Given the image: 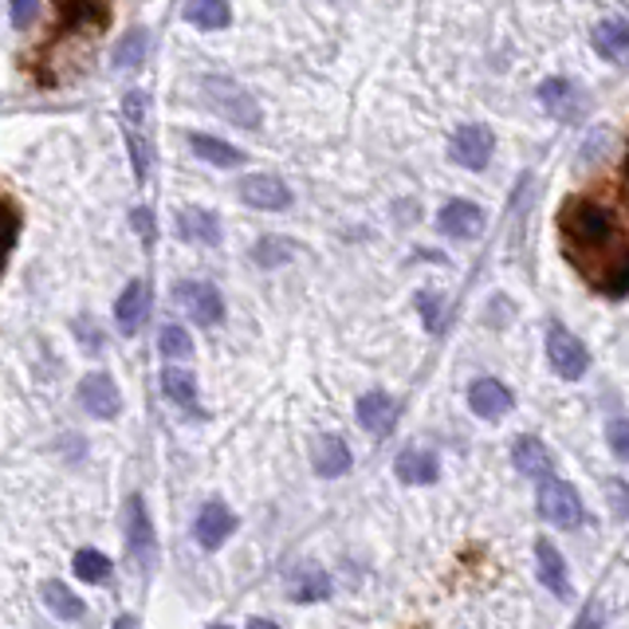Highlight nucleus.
Listing matches in <instances>:
<instances>
[{
  "mask_svg": "<svg viewBox=\"0 0 629 629\" xmlns=\"http://www.w3.org/2000/svg\"><path fill=\"white\" fill-rule=\"evenodd\" d=\"M559 245L594 292L629 295V146L614 173L579 189L559 209Z\"/></svg>",
  "mask_w": 629,
  "mask_h": 629,
  "instance_id": "nucleus-1",
  "label": "nucleus"
},
{
  "mask_svg": "<svg viewBox=\"0 0 629 629\" xmlns=\"http://www.w3.org/2000/svg\"><path fill=\"white\" fill-rule=\"evenodd\" d=\"M59 24L40 56V83L59 87L71 71H79L91 52V44L111 24V0H56Z\"/></svg>",
  "mask_w": 629,
  "mask_h": 629,
  "instance_id": "nucleus-2",
  "label": "nucleus"
},
{
  "mask_svg": "<svg viewBox=\"0 0 629 629\" xmlns=\"http://www.w3.org/2000/svg\"><path fill=\"white\" fill-rule=\"evenodd\" d=\"M205 103L213 106L216 114H225L228 123L245 126V131H256L260 126V106L256 99L233 79H205Z\"/></svg>",
  "mask_w": 629,
  "mask_h": 629,
  "instance_id": "nucleus-3",
  "label": "nucleus"
},
{
  "mask_svg": "<svg viewBox=\"0 0 629 629\" xmlns=\"http://www.w3.org/2000/svg\"><path fill=\"white\" fill-rule=\"evenodd\" d=\"M539 516L554 527H579L583 524V499L574 492V484L559 476L539 480Z\"/></svg>",
  "mask_w": 629,
  "mask_h": 629,
  "instance_id": "nucleus-4",
  "label": "nucleus"
},
{
  "mask_svg": "<svg viewBox=\"0 0 629 629\" xmlns=\"http://www.w3.org/2000/svg\"><path fill=\"white\" fill-rule=\"evenodd\" d=\"M547 358H551L554 374L566 378V382H579V378L591 370V350H586L566 327H559V323L547 330Z\"/></svg>",
  "mask_w": 629,
  "mask_h": 629,
  "instance_id": "nucleus-5",
  "label": "nucleus"
},
{
  "mask_svg": "<svg viewBox=\"0 0 629 629\" xmlns=\"http://www.w3.org/2000/svg\"><path fill=\"white\" fill-rule=\"evenodd\" d=\"M126 551H131L142 566H150L154 559H158V536H154L150 512H146V499L142 496L126 499Z\"/></svg>",
  "mask_w": 629,
  "mask_h": 629,
  "instance_id": "nucleus-6",
  "label": "nucleus"
},
{
  "mask_svg": "<svg viewBox=\"0 0 629 629\" xmlns=\"http://www.w3.org/2000/svg\"><path fill=\"white\" fill-rule=\"evenodd\" d=\"M173 300L189 311V319L201 323V327H213L221 323L225 315V303H221V292H216L213 283H201V280H186L173 288Z\"/></svg>",
  "mask_w": 629,
  "mask_h": 629,
  "instance_id": "nucleus-7",
  "label": "nucleus"
},
{
  "mask_svg": "<svg viewBox=\"0 0 629 629\" xmlns=\"http://www.w3.org/2000/svg\"><path fill=\"white\" fill-rule=\"evenodd\" d=\"M79 405H83L91 417H99V422H111V417H119V409H123V394H119V385H114L111 374L94 370V374H87L83 382H79Z\"/></svg>",
  "mask_w": 629,
  "mask_h": 629,
  "instance_id": "nucleus-8",
  "label": "nucleus"
},
{
  "mask_svg": "<svg viewBox=\"0 0 629 629\" xmlns=\"http://www.w3.org/2000/svg\"><path fill=\"white\" fill-rule=\"evenodd\" d=\"M492 150H496V138H492L488 126H480V123L461 126L449 142L452 161H461L464 169H484L492 161Z\"/></svg>",
  "mask_w": 629,
  "mask_h": 629,
  "instance_id": "nucleus-9",
  "label": "nucleus"
},
{
  "mask_svg": "<svg viewBox=\"0 0 629 629\" xmlns=\"http://www.w3.org/2000/svg\"><path fill=\"white\" fill-rule=\"evenodd\" d=\"M539 103H543L559 123H574V119H583L586 114L591 99H586L571 79H547V83L539 87Z\"/></svg>",
  "mask_w": 629,
  "mask_h": 629,
  "instance_id": "nucleus-10",
  "label": "nucleus"
},
{
  "mask_svg": "<svg viewBox=\"0 0 629 629\" xmlns=\"http://www.w3.org/2000/svg\"><path fill=\"white\" fill-rule=\"evenodd\" d=\"M240 201L252 209H268V213H280V209L292 205V189L283 186L272 173H252V178L240 181Z\"/></svg>",
  "mask_w": 629,
  "mask_h": 629,
  "instance_id": "nucleus-11",
  "label": "nucleus"
},
{
  "mask_svg": "<svg viewBox=\"0 0 629 629\" xmlns=\"http://www.w3.org/2000/svg\"><path fill=\"white\" fill-rule=\"evenodd\" d=\"M236 531V516L228 512L221 499H209L205 507L198 512V524H193V536L205 551H216V547L225 543L228 536Z\"/></svg>",
  "mask_w": 629,
  "mask_h": 629,
  "instance_id": "nucleus-12",
  "label": "nucleus"
},
{
  "mask_svg": "<svg viewBox=\"0 0 629 629\" xmlns=\"http://www.w3.org/2000/svg\"><path fill=\"white\" fill-rule=\"evenodd\" d=\"M437 228H441L445 236H452V240H472V236H480V228H484V213H480V205H472V201H449V205H441V213H437Z\"/></svg>",
  "mask_w": 629,
  "mask_h": 629,
  "instance_id": "nucleus-13",
  "label": "nucleus"
},
{
  "mask_svg": "<svg viewBox=\"0 0 629 629\" xmlns=\"http://www.w3.org/2000/svg\"><path fill=\"white\" fill-rule=\"evenodd\" d=\"M146 315H150V288L142 280H131L126 292L119 295V303H114V323H119L123 335H134V330H142Z\"/></svg>",
  "mask_w": 629,
  "mask_h": 629,
  "instance_id": "nucleus-14",
  "label": "nucleus"
},
{
  "mask_svg": "<svg viewBox=\"0 0 629 629\" xmlns=\"http://www.w3.org/2000/svg\"><path fill=\"white\" fill-rule=\"evenodd\" d=\"M469 405L476 417L496 422V417H504L507 409H512V390H507L504 382H496V378H476V382L469 385Z\"/></svg>",
  "mask_w": 629,
  "mask_h": 629,
  "instance_id": "nucleus-15",
  "label": "nucleus"
},
{
  "mask_svg": "<svg viewBox=\"0 0 629 629\" xmlns=\"http://www.w3.org/2000/svg\"><path fill=\"white\" fill-rule=\"evenodd\" d=\"M594 52L610 64H626L629 59V20L610 16L594 29Z\"/></svg>",
  "mask_w": 629,
  "mask_h": 629,
  "instance_id": "nucleus-16",
  "label": "nucleus"
},
{
  "mask_svg": "<svg viewBox=\"0 0 629 629\" xmlns=\"http://www.w3.org/2000/svg\"><path fill=\"white\" fill-rule=\"evenodd\" d=\"M536 563H539V583H543L551 594H559V598H566V594H571V583H566V563H563V554H559V547H554L551 539H539L536 543Z\"/></svg>",
  "mask_w": 629,
  "mask_h": 629,
  "instance_id": "nucleus-17",
  "label": "nucleus"
},
{
  "mask_svg": "<svg viewBox=\"0 0 629 629\" xmlns=\"http://www.w3.org/2000/svg\"><path fill=\"white\" fill-rule=\"evenodd\" d=\"M394 472H397V480H405V484H433V480L441 476V464H437V457L425 449H405L394 461Z\"/></svg>",
  "mask_w": 629,
  "mask_h": 629,
  "instance_id": "nucleus-18",
  "label": "nucleus"
},
{
  "mask_svg": "<svg viewBox=\"0 0 629 629\" xmlns=\"http://www.w3.org/2000/svg\"><path fill=\"white\" fill-rule=\"evenodd\" d=\"M512 461H516V469L524 472V476H551V452H547L543 441H536V437H519L516 445H512Z\"/></svg>",
  "mask_w": 629,
  "mask_h": 629,
  "instance_id": "nucleus-19",
  "label": "nucleus"
},
{
  "mask_svg": "<svg viewBox=\"0 0 629 629\" xmlns=\"http://www.w3.org/2000/svg\"><path fill=\"white\" fill-rule=\"evenodd\" d=\"M178 233L198 245H216L221 240V221L209 209H181L178 213Z\"/></svg>",
  "mask_w": 629,
  "mask_h": 629,
  "instance_id": "nucleus-20",
  "label": "nucleus"
},
{
  "mask_svg": "<svg viewBox=\"0 0 629 629\" xmlns=\"http://www.w3.org/2000/svg\"><path fill=\"white\" fill-rule=\"evenodd\" d=\"M394 417H397L394 397L378 394V390L367 397H358V422H362V429H370V433L394 429Z\"/></svg>",
  "mask_w": 629,
  "mask_h": 629,
  "instance_id": "nucleus-21",
  "label": "nucleus"
},
{
  "mask_svg": "<svg viewBox=\"0 0 629 629\" xmlns=\"http://www.w3.org/2000/svg\"><path fill=\"white\" fill-rule=\"evenodd\" d=\"M40 594H44V606L56 614V618H64V621H79V618H83V598H79L71 586L59 583V579H47Z\"/></svg>",
  "mask_w": 629,
  "mask_h": 629,
  "instance_id": "nucleus-22",
  "label": "nucleus"
},
{
  "mask_svg": "<svg viewBox=\"0 0 629 629\" xmlns=\"http://www.w3.org/2000/svg\"><path fill=\"white\" fill-rule=\"evenodd\" d=\"M186 20L201 32H216L233 20V12H228V0H186Z\"/></svg>",
  "mask_w": 629,
  "mask_h": 629,
  "instance_id": "nucleus-23",
  "label": "nucleus"
},
{
  "mask_svg": "<svg viewBox=\"0 0 629 629\" xmlns=\"http://www.w3.org/2000/svg\"><path fill=\"white\" fill-rule=\"evenodd\" d=\"M161 390H166L169 402L181 405V409H198V378L189 374V370L166 367L161 370Z\"/></svg>",
  "mask_w": 629,
  "mask_h": 629,
  "instance_id": "nucleus-24",
  "label": "nucleus"
},
{
  "mask_svg": "<svg viewBox=\"0 0 629 629\" xmlns=\"http://www.w3.org/2000/svg\"><path fill=\"white\" fill-rule=\"evenodd\" d=\"M189 146H193V154H198V158H205L209 166L228 169V166H240V161H245V154L236 150V146L213 138V134H189Z\"/></svg>",
  "mask_w": 629,
  "mask_h": 629,
  "instance_id": "nucleus-25",
  "label": "nucleus"
},
{
  "mask_svg": "<svg viewBox=\"0 0 629 629\" xmlns=\"http://www.w3.org/2000/svg\"><path fill=\"white\" fill-rule=\"evenodd\" d=\"M350 469V449L342 445V437H319L315 445V472L319 476H342Z\"/></svg>",
  "mask_w": 629,
  "mask_h": 629,
  "instance_id": "nucleus-26",
  "label": "nucleus"
},
{
  "mask_svg": "<svg viewBox=\"0 0 629 629\" xmlns=\"http://www.w3.org/2000/svg\"><path fill=\"white\" fill-rule=\"evenodd\" d=\"M71 566H76V574H79V579H83V583H91V586L111 583V574H114L111 559H106L103 551H94V547H83V551H76V559H71Z\"/></svg>",
  "mask_w": 629,
  "mask_h": 629,
  "instance_id": "nucleus-27",
  "label": "nucleus"
},
{
  "mask_svg": "<svg viewBox=\"0 0 629 629\" xmlns=\"http://www.w3.org/2000/svg\"><path fill=\"white\" fill-rule=\"evenodd\" d=\"M330 594V579L319 571V566H303L292 583V598L295 602H319Z\"/></svg>",
  "mask_w": 629,
  "mask_h": 629,
  "instance_id": "nucleus-28",
  "label": "nucleus"
},
{
  "mask_svg": "<svg viewBox=\"0 0 629 629\" xmlns=\"http://www.w3.org/2000/svg\"><path fill=\"white\" fill-rule=\"evenodd\" d=\"M16 236H20V209L0 193V272H4L9 252L16 248Z\"/></svg>",
  "mask_w": 629,
  "mask_h": 629,
  "instance_id": "nucleus-29",
  "label": "nucleus"
},
{
  "mask_svg": "<svg viewBox=\"0 0 629 629\" xmlns=\"http://www.w3.org/2000/svg\"><path fill=\"white\" fill-rule=\"evenodd\" d=\"M295 256L292 240H280V236H263L260 245L252 248V260L260 263V268H280V263H288Z\"/></svg>",
  "mask_w": 629,
  "mask_h": 629,
  "instance_id": "nucleus-30",
  "label": "nucleus"
},
{
  "mask_svg": "<svg viewBox=\"0 0 629 629\" xmlns=\"http://www.w3.org/2000/svg\"><path fill=\"white\" fill-rule=\"evenodd\" d=\"M146 44H150V36H146L142 29H131L123 44H119V52H114V67H119V71H131V67H138L142 56H146Z\"/></svg>",
  "mask_w": 629,
  "mask_h": 629,
  "instance_id": "nucleus-31",
  "label": "nucleus"
},
{
  "mask_svg": "<svg viewBox=\"0 0 629 629\" xmlns=\"http://www.w3.org/2000/svg\"><path fill=\"white\" fill-rule=\"evenodd\" d=\"M158 350L166 358H189L193 355V338H189L186 327H178V323H169V327H161V338H158Z\"/></svg>",
  "mask_w": 629,
  "mask_h": 629,
  "instance_id": "nucleus-32",
  "label": "nucleus"
},
{
  "mask_svg": "<svg viewBox=\"0 0 629 629\" xmlns=\"http://www.w3.org/2000/svg\"><path fill=\"white\" fill-rule=\"evenodd\" d=\"M606 441H610L614 457L629 461V417H618V422L606 425Z\"/></svg>",
  "mask_w": 629,
  "mask_h": 629,
  "instance_id": "nucleus-33",
  "label": "nucleus"
},
{
  "mask_svg": "<svg viewBox=\"0 0 629 629\" xmlns=\"http://www.w3.org/2000/svg\"><path fill=\"white\" fill-rule=\"evenodd\" d=\"M126 146H131V158H134V178L146 181V173H150V150H146V142H142L138 134H131Z\"/></svg>",
  "mask_w": 629,
  "mask_h": 629,
  "instance_id": "nucleus-34",
  "label": "nucleus"
},
{
  "mask_svg": "<svg viewBox=\"0 0 629 629\" xmlns=\"http://www.w3.org/2000/svg\"><path fill=\"white\" fill-rule=\"evenodd\" d=\"M123 114L131 119V123H142V119H146V94H142V91L126 94V99H123Z\"/></svg>",
  "mask_w": 629,
  "mask_h": 629,
  "instance_id": "nucleus-35",
  "label": "nucleus"
},
{
  "mask_svg": "<svg viewBox=\"0 0 629 629\" xmlns=\"http://www.w3.org/2000/svg\"><path fill=\"white\" fill-rule=\"evenodd\" d=\"M32 16H36V0H12V24L16 29H29Z\"/></svg>",
  "mask_w": 629,
  "mask_h": 629,
  "instance_id": "nucleus-36",
  "label": "nucleus"
},
{
  "mask_svg": "<svg viewBox=\"0 0 629 629\" xmlns=\"http://www.w3.org/2000/svg\"><path fill=\"white\" fill-rule=\"evenodd\" d=\"M76 330H79V342H83L87 350H103V330L99 327H91L87 319H79Z\"/></svg>",
  "mask_w": 629,
  "mask_h": 629,
  "instance_id": "nucleus-37",
  "label": "nucleus"
},
{
  "mask_svg": "<svg viewBox=\"0 0 629 629\" xmlns=\"http://www.w3.org/2000/svg\"><path fill=\"white\" fill-rule=\"evenodd\" d=\"M437 303H441V300H437L433 292L417 295V307H422V315H425V323H429V330H437Z\"/></svg>",
  "mask_w": 629,
  "mask_h": 629,
  "instance_id": "nucleus-38",
  "label": "nucleus"
},
{
  "mask_svg": "<svg viewBox=\"0 0 629 629\" xmlns=\"http://www.w3.org/2000/svg\"><path fill=\"white\" fill-rule=\"evenodd\" d=\"M610 492H614V499H618V516H626V512H629V488L621 484V480H610Z\"/></svg>",
  "mask_w": 629,
  "mask_h": 629,
  "instance_id": "nucleus-39",
  "label": "nucleus"
},
{
  "mask_svg": "<svg viewBox=\"0 0 629 629\" xmlns=\"http://www.w3.org/2000/svg\"><path fill=\"white\" fill-rule=\"evenodd\" d=\"M134 225L142 228V236H154V228H150V216H146V209H138V213H134Z\"/></svg>",
  "mask_w": 629,
  "mask_h": 629,
  "instance_id": "nucleus-40",
  "label": "nucleus"
},
{
  "mask_svg": "<svg viewBox=\"0 0 629 629\" xmlns=\"http://www.w3.org/2000/svg\"><path fill=\"white\" fill-rule=\"evenodd\" d=\"M114 629H142V626H138V618H134V614H123V618L114 621Z\"/></svg>",
  "mask_w": 629,
  "mask_h": 629,
  "instance_id": "nucleus-41",
  "label": "nucleus"
},
{
  "mask_svg": "<svg viewBox=\"0 0 629 629\" xmlns=\"http://www.w3.org/2000/svg\"><path fill=\"white\" fill-rule=\"evenodd\" d=\"M579 629H598V614L586 610V614H583V621H579Z\"/></svg>",
  "mask_w": 629,
  "mask_h": 629,
  "instance_id": "nucleus-42",
  "label": "nucleus"
},
{
  "mask_svg": "<svg viewBox=\"0 0 629 629\" xmlns=\"http://www.w3.org/2000/svg\"><path fill=\"white\" fill-rule=\"evenodd\" d=\"M248 629H280L276 621H263V618H256V621H248Z\"/></svg>",
  "mask_w": 629,
  "mask_h": 629,
  "instance_id": "nucleus-43",
  "label": "nucleus"
},
{
  "mask_svg": "<svg viewBox=\"0 0 629 629\" xmlns=\"http://www.w3.org/2000/svg\"><path fill=\"white\" fill-rule=\"evenodd\" d=\"M213 629H228V626H213Z\"/></svg>",
  "mask_w": 629,
  "mask_h": 629,
  "instance_id": "nucleus-44",
  "label": "nucleus"
}]
</instances>
